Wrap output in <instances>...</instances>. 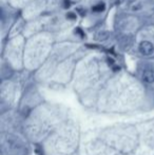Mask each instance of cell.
Segmentation results:
<instances>
[{
    "label": "cell",
    "mask_w": 154,
    "mask_h": 155,
    "mask_svg": "<svg viewBox=\"0 0 154 155\" xmlns=\"http://www.w3.org/2000/svg\"><path fill=\"white\" fill-rule=\"evenodd\" d=\"M67 17H68L69 19H76V15H74L73 13H69Z\"/></svg>",
    "instance_id": "cell-5"
},
{
    "label": "cell",
    "mask_w": 154,
    "mask_h": 155,
    "mask_svg": "<svg viewBox=\"0 0 154 155\" xmlns=\"http://www.w3.org/2000/svg\"><path fill=\"white\" fill-rule=\"evenodd\" d=\"M108 36H109V34H108L107 31H100V32L97 33L96 39H97V40H99V41H103V40H106V39L108 38Z\"/></svg>",
    "instance_id": "cell-3"
},
{
    "label": "cell",
    "mask_w": 154,
    "mask_h": 155,
    "mask_svg": "<svg viewBox=\"0 0 154 155\" xmlns=\"http://www.w3.org/2000/svg\"><path fill=\"white\" fill-rule=\"evenodd\" d=\"M138 50H139L140 54L145 56L151 55L154 51V45L149 41H143V42L139 43V47H138Z\"/></svg>",
    "instance_id": "cell-1"
},
{
    "label": "cell",
    "mask_w": 154,
    "mask_h": 155,
    "mask_svg": "<svg viewBox=\"0 0 154 155\" xmlns=\"http://www.w3.org/2000/svg\"><path fill=\"white\" fill-rule=\"evenodd\" d=\"M64 8H70V2L69 1H64Z\"/></svg>",
    "instance_id": "cell-6"
},
{
    "label": "cell",
    "mask_w": 154,
    "mask_h": 155,
    "mask_svg": "<svg viewBox=\"0 0 154 155\" xmlns=\"http://www.w3.org/2000/svg\"><path fill=\"white\" fill-rule=\"evenodd\" d=\"M105 10V3H98L93 8L94 12H103Z\"/></svg>",
    "instance_id": "cell-4"
},
{
    "label": "cell",
    "mask_w": 154,
    "mask_h": 155,
    "mask_svg": "<svg viewBox=\"0 0 154 155\" xmlns=\"http://www.w3.org/2000/svg\"><path fill=\"white\" fill-rule=\"evenodd\" d=\"M143 79L147 84H152L154 82V72L152 70H145L143 73Z\"/></svg>",
    "instance_id": "cell-2"
}]
</instances>
